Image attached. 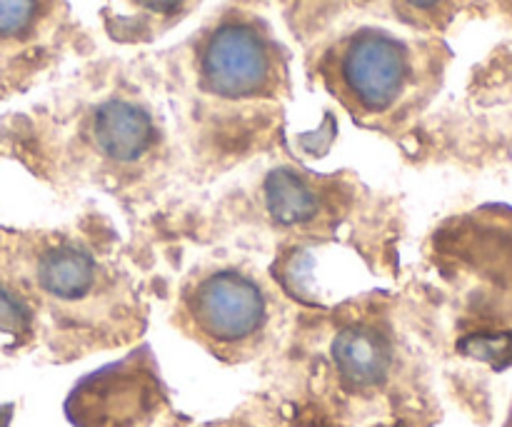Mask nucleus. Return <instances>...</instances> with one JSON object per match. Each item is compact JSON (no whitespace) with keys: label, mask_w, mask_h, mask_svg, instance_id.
<instances>
[{"label":"nucleus","mask_w":512,"mask_h":427,"mask_svg":"<svg viewBox=\"0 0 512 427\" xmlns=\"http://www.w3.org/2000/svg\"><path fill=\"white\" fill-rule=\"evenodd\" d=\"M148 320L138 273L108 218L0 230V330L58 360L140 338Z\"/></svg>","instance_id":"obj_3"},{"label":"nucleus","mask_w":512,"mask_h":427,"mask_svg":"<svg viewBox=\"0 0 512 427\" xmlns=\"http://www.w3.org/2000/svg\"><path fill=\"white\" fill-rule=\"evenodd\" d=\"M68 28L65 0H0V65H40Z\"/></svg>","instance_id":"obj_9"},{"label":"nucleus","mask_w":512,"mask_h":427,"mask_svg":"<svg viewBox=\"0 0 512 427\" xmlns=\"http://www.w3.org/2000/svg\"><path fill=\"white\" fill-rule=\"evenodd\" d=\"M283 145V143H280ZM208 203L178 215L180 238L273 258L270 275L293 268L310 248H350L378 273L398 263L403 215L393 198L353 170L315 173L273 148Z\"/></svg>","instance_id":"obj_2"},{"label":"nucleus","mask_w":512,"mask_h":427,"mask_svg":"<svg viewBox=\"0 0 512 427\" xmlns=\"http://www.w3.org/2000/svg\"><path fill=\"white\" fill-rule=\"evenodd\" d=\"M290 58L268 20L225 5L168 68L170 118L193 185L223 178L278 148L290 103Z\"/></svg>","instance_id":"obj_4"},{"label":"nucleus","mask_w":512,"mask_h":427,"mask_svg":"<svg viewBox=\"0 0 512 427\" xmlns=\"http://www.w3.org/2000/svg\"><path fill=\"white\" fill-rule=\"evenodd\" d=\"M200 3L203 0H105L103 23L118 43H153L195 13Z\"/></svg>","instance_id":"obj_10"},{"label":"nucleus","mask_w":512,"mask_h":427,"mask_svg":"<svg viewBox=\"0 0 512 427\" xmlns=\"http://www.w3.org/2000/svg\"><path fill=\"white\" fill-rule=\"evenodd\" d=\"M448 50L430 35L358 23L320 48L315 75L358 128L400 140L430 108Z\"/></svg>","instance_id":"obj_6"},{"label":"nucleus","mask_w":512,"mask_h":427,"mask_svg":"<svg viewBox=\"0 0 512 427\" xmlns=\"http://www.w3.org/2000/svg\"><path fill=\"white\" fill-rule=\"evenodd\" d=\"M20 160L60 195L95 190L135 220H163L175 195L193 185L155 85L125 70H103L68 85L15 133Z\"/></svg>","instance_id":"obj_1"},{"label":"nucleus","mask_w":512,"mask_h":427,"mask_svg":"<svg viewBox=\"0 0 512 427\" xmlns=\"http://www.w3.org/2000/svg\"><path fill=\"white\" fill-rule=\"evenodd\" d=\"M383 3L398 23L413 30H435L453 18L460 0H383Z\"/></svg>","instance_id":"obj_11"},{"label":"nucleus","mask_w":512,"mask_h":427,"mask_svg":"<svg viewBox=\"0 0 512 427\" xmlns=\"http://www.w3.org/2000/svg\"><path fill=\"white\" fill-rule=\"evenodd\" d=\"M65 413L75 427L158 425L168 413V395L148 345L80 380Z\"/></svg>","instance_id":"obj_8"},{"label":"nucleus","mask_w":512,"mask_h":427,"mask_svg":"<svg viewBox=\"0 0 512 427\" xmlns=\"http://www.w3.org/2000/svg\"><path fill=\"white\" fill-rule=\"evenodd\" d=\"M288 320L290 305L273 275L233 250L195 265L175 295V328L230 365L270 353L288 333Z\"/></svg>","instance_id":"obj_7"},{"label":"nucleus","mask_w":512,"mask_h":427,"mask_svg":"<svg viewBox=\"0 0 512 427\" xmlns=\"http://www.w3.org/2000/svg\"><path fill=\"white\" fill-rule=\"evenodd\" d=\"M300 320L293 333L300 423L428 427V368L395 295H360Z\"/></svg>","instance_id":"obj_5"}]
</instances>
